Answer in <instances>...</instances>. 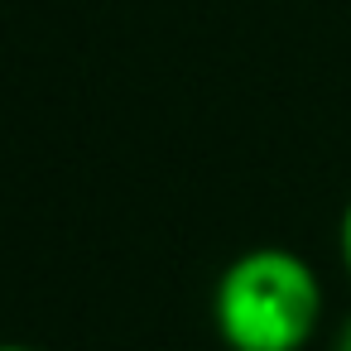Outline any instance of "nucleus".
Wrapping results in <instances>:
<instances>
[{
    "label": "nucleus",
    "instance_id": "nucleus-1",
    "mask_svg": "<svg viewBox=\"0 0 351 351\" xmlns=\"http://www.w3.org/2000/svg\"><path fill=\"white\" fill-rule=\"evenodd\" d=\"M212 322L226 351H303L322 322V279L298 250L255 245L221 269Z\"/></svg>",
    "mask_w": 351,
    "mask_h": 351
},
{
    "label": "nucleus",
    "instance_id": "nucleus-2",
    "mask_svg": "<svg viewBox=\"0 0 351 351\" xmlns=\"http://www.w3.org/2000/svg\"><path fill=\"white\" fill-rule=\"evenodd\" d=\"M337 250H341V269H346V279H351V197H346L341 221H337Z\"/></svg>",
    "mask_w": 351,
    "mask_h": 351
},
{
    "label": "nucleus",
    "instance_id": "nucleus-3",
    "mask_svg": "<svg viewBox=\"0 0 351 351\" xmlns=\"http://www.w3.org/2000/svg\"><path fill=\"white\" fill-rule=\"evenodd\" d=\"M332 351H351V313L341 317V327H337V337H332Z\"/></svg>",
    "mask_w": 351,
    "mask_h": 351
},
{
    "label": "nucleus",
    "instance_id": "nucleus-4",
    "mask_svg": "<svg viewBox=\"0 0 351 351\" xmlns=\"http://www.w3.org/2000/svg\"><path fill=\"white\" fill-rule=\"evenodd\" d=\"M0 351H39V346H25V341H0Z\"/></svg>",
    "mask_w": 351,
    "mask_h": 351
}]
</instances>
